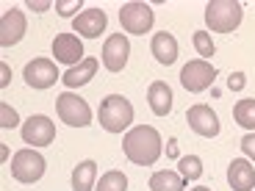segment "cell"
Segmentation results:
<instances>
[{
  "mask_svg": "<svg viewBox=\"0 0 255 191\" xmlns=\"http://www.w3.org/2000/svg\"><path fill=\"white\" fill-rule=\"evenodd\" d=\"M153 8L147 6V3H125L120 11V22L128 33H147L153 28Z\"/></svg>",
  "mask_w": 255,
  "mask_h": 191,
  "instance_id": "52a82bcc",
  "label": "cell"
},
{
  "mask_svg": "<svg viewBox=\"0 0 255 191\" xmlns=\"http://www.w3.org/2000/svg\"><path fill=\"white\" fill-rule=\"evenodd\" d=\"M53 58L61 64L78 67L83 61V42L78 39V33H58L53 39Z\"/></svg>",
  "mask_w": 255,
  "mask_h": 191,
  "instance_id": "7c38bea8",
  "label": "cell"
},
{
  "mask_svg": "<svg viewBox=\"0 0 255 191\" xmlns=\"http://www.w3.org/2000/svg\"><path fill=\"white\" fill-rule=\"evenodd\" d=\"M244 83H247V81H244V72H233V75H230V81H228V86L233 92H239V89H244Z\"/></svg>",
  "mask_w": 255,
  "mask_h": 191,
  "instance_id": "83f0119b",
  "label": "cell"
},
{
  "mask_svg": "<svg viewBox=\"0 0 255 191\" xmlns=\"http://www.w3.org/2000/svg\"><path fill=\"white\" fill-rule=\"evenodd\" d=\"M97 178V164L95 161H81L72 169V191H92Z\"/></svg>",
  "mask_w": 255,
  "mask_h": 191,
  "instance_id": "d6986e66",
  "label": "cell"
},
{
  "mask_svg": "<svg viewBox=\"0 0 255 191\" xmlns=\"http://www.w3.org/2000/svg\"><path fill=\"white\" fill-rule=\"evenodd\" d=\"M191 191H211V189H205V186H197V189H191Z\"/></svg>",
  "mask_w": 255,
  "mask_h": 191,
  "instance_id": "1f68e13d",
  "label": "cell"
},
{
  "mask_svg": "<svg viewBox=\"0 0 255 191\" xmlns=\"http://www.w3.org/2000/svg\"><path fill=\"white\" fill-rule=\"evenodd\" d=\"M100 125L103 130H109V133H122L130 127L133 122V105L130 100L122 95H109L106 100L100 102Z\"/></svg>",
  "mask_w": 255,
  "mask_h": 191,
  "instance_id": "7a4b0ae2",
  "label": "cell"
},
{
  "mask_svg": "<svg viewBox=\"0 0 255 191\" xmlns=\"http://www.w3.org/2000/svg\"><path fill=\"white\" fill-rule=\"evenodd\" d=\"M166 155H169V158L178 155V141H175V139H169V144H166Z\"/></svg>",
  "mask_w": 255,
  "mask_h": 191,
  "instance_id": "4dcf8cb0",
  "label": "cell"
},
{
  "mask_svg": "<svg viewBox=\"0 0 255 191\" xmlns=\"http://www.w3.org/2000/svg\"><path fill=\"white\" fill-rule=\"evenodd\" d=\"M147 102H150V111L155 116H166L172 111V89L164 81H153L147 89Z\"/></svg>",
  "mask_w": 255,
  "mask_h": 191,
  "instance_id": "e0dca14e",
  "label": "cell"
},
{
  "mask_svg": "<svg viewBox=\"0 0 255 191\" xmlns=\"http://www.w3.org/2000/svg\"><path fill=\"white\" fill-rule=\"evenodd\" d=\"M125 189H128V178L120 172V169L106 172L100 178V183H97V191H125Z\"/></svg>",
  "mask_w": 255,
  "mask_h": 191,
  "instance_id": "7402d4cb",
  "label": "cell"
},
{
  "mask_svg": "<svg viewBox=\"0 0 255 191\" xmlns=\"http://www.w3.org/2000/svg\"><path fill=\"white\" fill-rule=\"evenodd\" d=\"M56 139V125L50 122V116L45 114H36V116H28V122L22 125V141L31 147H47L53 144Z\"/></svg>",
  "mask_w": 255,
  "mask_h": 191,
  "instance_id": "ba28073f",
  "label": "cell"
},
{
  "mask_svg": "<svg viewBox=\"0 0 255 191\" xmlns=\"http://www.w3.org/2000/svg\"><path fill=\"white\" fill-rule=\"evenodd\" d=\"M233 119H236V125L247 127V130H255V100L253 97L239 100L233 105Z\"/></svg>",
  "mask_w": 255,
  "mask_h": 191,
  "instance_id": "44dd1931",
  "label": "cell"
},
{
  "mask_svg": "<svg viewBox=\"0 0 255 191\" xmlns=\"http://www.w3.org/2000/svg\"><path fill=\"white\" fill-rule=\"evenodd\" d=\"M56 11L61 17H72L81 11V0H56Z\"/></svg>",
  "mask_w": 255,
  "mask_h": 191,
  "instance_id": "484cf974",
  "label": "cell"
},
{
  "mask_svg": "<svg viewBox=\"0 0 255 191\" xmlns=\"http://www.w3.org/2000/svg\"><path fill=\"white\" fill-rule=\"evenodd\" d=\"M194 50L203 56V61H205V58H214L217 45H214V39H211L208 31H197V33H194Z\"/></svg>",
  "mask_w": 255,
  "mask_h": 191,
  "instance_id": "cb8c5ba5",
  "label": "cell"
},
{
  "mask_svg": "<svg viewBox=\"0 0 255 191\" xmlns=\"http://www.w3.org/2000/svg\"><path fill=\"white\" fill-rule=\"evenodd\" d=\"M11 175L19 183H36L45 175V158L36 150H19L11 158Z\"/></svg>",
  "mask_w": 255,
  "mask_h": 191,
  "instance_id": "5b68a950",
  "label": "cell"
},
{
  "mask_svg": "<svg viewBox=\"0 0 255 191\" xmlns=\"http://www.w3.org/2000/svg\"><path fill=\"white\" fill-rule=\"evenodd\" d=\"M214 78H217V70L211 67V61H203V58H194V61H189L180 70V83H183L186 92H205L214 83Z\"/></svg>",
  "mask_w": 255,
  "mask_h": 191,
  "instance_id": "8992f818",
  "label": "cell"
},
{
  "mask_svg": "<svg viewBox=\"0 0 255 191\" xmlns=\"http://www.w3.org/2000/svg\"><path fill=\"white\" fill-rule=\"evenodd\" d=\"M25 14H22V8H8L3 17H0V45L3 47H11L17 45L19 39L25 36Z\"/></svg>",
  "mask_w": 255,
  "mask_h": 191,
  "instance_id": "4fadbf2b",
  "label": "cell"
},
{
  "mask_svg": "<svg viewBox=\"0 0 255 191\" xmlns=\"http://www.w3.org/2000/svg\"><path fill=\"white\" fill-rule=\"evenodd\" d=\"M183 189H186L183 175L169 172V169L153 172V178H150V191H183Z\"/></svg>",
  "mask_w": 255,
  "mask_h": 191,
  "instance_id": "ffe728a7",
  "label": "cell"
},
{
  "mask_svg": "<svg viewBox=\"0 0 255 191\" xmlns=\"http://www.w3.org/2000/svg\"><path fill=\"white\" fill-rule=\"evenodd\" d=\"M17 125H19L17 111H14L8 102H0V127H3V130H8V127H17Z\"/></svg>",
  "mask_w": 255,
  "mask_h": 191,
  "instance_id": "d4e9b609",
  "label": "cell"
},
{
  "mask_svg": "<svg viewBox=\"0 0 255 191\" xmlns=\"http://www.w3.org/2000/svg\"><path fill=\"white\" fill-rule=\"evenodd\" d=\"M228 183L233 191H253L255 189V166L247 158H236L228 166Z\"/></svg>",
  "mask_w": 255,
  "mask_h": 191,
  "instance_id": "9a60e30c",
  "label": "cell"
},
{
  "mask_svg": "<svg viewBox=\"0 0 255 191\" xmlns=\"http://www.w3.org/2000/svg\"><path fill=\"white\" fill-rule=\"evenodd\" d=\"M122 150H125L128 161L136 166H153L161 158V136L155 127L139 125L133 130H128L122 139Z\"/></svg>",
  "mask_w": 255,
  "mask_h": 191,
  "instance_id": "6da1fadb",
  "label": "cell"
},
{
  "mask_svg": "<svg viewBox=\"0 0 255 191\" xmlns=\"http://www.w3.org/2000/svg\"><path fill=\"white\" fill-rule=\"evenodd\" d=\"M186 122H189V127L194 130L197 136H205V139H214V136L219 133V116L211 111V105H191L189 111H186Z\"/></svg>",
  "mask_w": 255,
  "mask_h": 191,
  "instance_id": "8fae6325",
  "label": "cell"
},
{
  "mask_svg": "<svg viewBox=\"0 0 255 191\" xmlns=\"http://www.w3.org/2000/svg\"><path fill=\"white\" fill-rule=\"evenodd\" d=\"M97 72V58H83L78 67H70V70L64 72V83L70 86V89H78L83 83H89Z\"/></svg>",
  "mask_w": 255,
  "mask_h": 191,
  "instance_id": "ac0fdd59",
  "label": "cell"
},
{
  "mask_svg": "<svg viewBox=\"0 0 255 191\" xmlns=\"http://www.w3.org/2000/svg\"><path fill=\"white\" fill-rule=\"evenodd\" d=\"M178 169H180V175H183V180H197L200 175H203V161H200L197 155H186V158L178 161Z\"/></svg>",
  "mask_w": 255,
  "mask_h": 191,
  "instance_id": "603a6c76",
  "label": "cell"
},
{
  "mask_svg": "<svg viewBox=\"0 0 255 191\" xmlns=\"http://www.w3.org/2000/svg\"><path fill=\"white\" fill-rule=\"evenodd\" d=\"M53 3H47V0H28V8H33V11H47Z\"/></svg>",
  "mask_w": 255,
  "mask_h": 191,
  "instance_id": "f546056e",
  "label": "cell"
},
{
  "mask_svg": "<svg viewBox=\"0 0 255 191\" xmlns=\"http://www.w3.org/2000/svg\"><path fill=\"white\" fill-rule=\"evenodd\" d=\"M56 111H58V116H61L64 125H70V127H86V125L92 122L89 102L83 100V97L72 95V92H64V95H58Z\"/></svg>",
  "mask_w": 255,
  "mask_h": 191,
  "instance_id": "277c9868",
  "label": "cell"
},
{
  "mask_svg": "<svg viewBox=\"0 0 255 191\" xmlns=\"http://www.w3.org/2000/svg\"><path fill=\"white\" fill-rule=\"evenodd\" d=\"M242 150H244V155H247V158L255 161V133H247L242 139Z\"/></svg>",
  "mask_w": 255,
  "mask_h": 191,
  "instance_id": "4316f807",
  "label": "cell"
},
{
  "mask_svg": "<svg viewBox=\"0 0 255 191\" xmlns=\"http://www.w3.org/2000/svg\"><path fill=\"white\" fill-rule=\"evenodd\" d=\"M244 8L236 0H211L205 6V25L217 33H230L242 25Z\"/></svg>",
  "mask_w": 255,
  "mask_h": 191,
  "instance_id": "3957f363",
  "label": "cell"
},
{
  "mask_svg": "<svg viewBox=\"0 0 255 191\" xmlns=\"http://www.w3.org/2000/svg\"><path fill=\"white\" fill-rule=\"evenodd\" d=\"M109 25V17L103 8H86L81 11L75 19H72V28H75L78 36H86V39H97Z\"/></svg>",
  "mask_w": 255,
  "mask_h": 191,
  "instance_id": "5bb4252c",
  "label": "cell"
},
{
  "mask_svg": "<svg viewBox=\"0 0 255 191\" xmlns=\"http://www.w3.org/2000/svg\"><path fill=\"white\" fill-rule=\"evenodd\" d=\"M22 78H25V83L31 89H50L58 81V70L50 58H33L31 64H25Z\"/></svg>",
  "mask_w": 255,
  "mask_h": 191,
  "instance_id": "9c48e42d",
  "label": "cell"
},
{
  "mask_svg": "<svg viewBox=\"0 0 255 191\" xmlns=\"http://www.w3.org/2000/svg\"><path fill=\"white\" fill-rule=\"evenodd\" d=\"M150 50H153L155 61L169 67V64H175V58H178V39L169 31H158L153 36V42H150Z\"/></svg>",
  "mask_w": 255,
  "mask_h": 191,
  "instance_id": "2e32d148",
  "label": "cell"
},
{
  "mask_svg": "<svg viewBox=\"0 0 255 191\" xmlns=\"http://www.w3.org/2000/svg\"><path fill=\"white\" fill-rule=\"evenodd\" d=\"M128 56H130V42H128V36L114 33V36L106 39V45H103V67H106L109 72H122L125 70Z\"/></svg>",
  "mask_w": 255,
  "mask_h": 191,
  "instance_id": "30bf717a",
  "label": "cell"
},
{
  "mask_svg": "<svg viewBox=\"0 0 255 191\" xmlns=\"http://www.w3.org/2000/svg\"><path fill=\"white\" fill-rule=\"evenodd\" d=\"M8 81H11V70H8V64H0V89H6Z\"/></svg>",
  "mask_w": 255,
  "mask_h": 191,
  "instance_id": "f1b7e54d",
  "label": "cell"
}]
</instances>
